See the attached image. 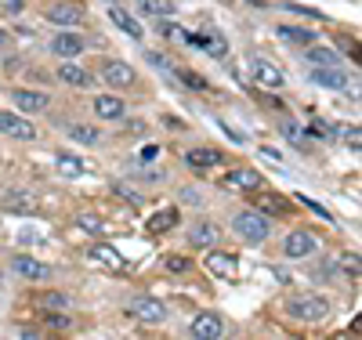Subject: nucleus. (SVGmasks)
Here are the masks:
<instances>
[{"instance_id": "39448f33", "label": "nucleus", "mask_w": 362, "mask_h": 340, "mask_svg": "<svg viewBox=\"0 0 362 340\" xmlns=\"http://www.w3.org/2000/svg\"><path fill=\"white\" fill-rule=\"evenodd\" d=\"M315 250H319V239H315L308 228H297V232H290V235H286V242H283V254H286L290 261L312 257Z\"/></svg>"}, {"instance_id": "412c9836", "label": "nucleus", "mask_w": 362, "mask_h": 340, "mask_svg": "<svg viewBox=\"0 0 362 340\" xmlns=\"http://www.w3.org/2000/svg\"><path fill=\"white\" fill-rule=\"evenodd\" d=\"M95 112L102 119H124V98H116V95H95Z\"/></svg>"}, {"instance_id": "473e14b6", "label": "nucleus", "mask_w": 362, "mask_h": 340, "mask_svg": "<svg viewBox=\"0 0 362 340\" xmlns=\"http://www.w3.org/2000/svg\"><path fill=\"white\" fill-rule=\"evenodd\" d=\"M297 203H300V206H308V210L315 213V218H322V221H334V213H329L322 203H315V199H308V196H297Z\"/></svg>"}, {"instance_id": "aec40b11", "label": "nucleus", "mask_w": 362, "mask_h": 340, "mask_svg": "<svg viewBox=\"0 0 362 340\" xmlns=\"http://www.w3.org/2000/svg\"><path fill=\"white\" fill-rule=\"evenodd\" d=\"M189 44L203 47L210 58H225V54H228V40H225L221 33H199V37H189Z\"/></svg>"}, {"instance_id": "1a4fd4ad", "label": "nucleus", "mask_w": 362, "mask_h": 340, "mask_svg": "<svg viewBox=\"0 0 362 340\" xmlns=\"http://www.w3.org/2000/svg\"><path fill=\"white\" fill-rule=\"evenodd\" d=\"M44 15H47V22L66 25V29H73V25L83 22V8H80V4H66V0H54V4H51Z\"/></svg>"}, {"instance_id": "f257e3e1", "label": "nucleus", "mask_w": 362, "mask_h": 340, "mask_svg": "<svg viewBox=\"0 0 362 340\" xmlns=\"http://www.w3.org/2000/svg\"><path fill=\"white\" fill-rule=\"evenodd\" d=\"M286 312L293 319H300V322H326L329 312H334V304H329V297H322V293H308V297L290 300Z\"/></svg>"}, {"instance_id": "6e6552de", "label": "nucleus", "mask_w": 362, "mask_h": 340, "mask_svg": "<svg viewBox=\"0 0 362 340\" xmlns=\"http://www.w3.org/2000/svg\"><path fill=\"white\" fill-rule=\"evenodd\" d=\"M189 333H192L196 340H221V336H225V322H221V315H214V312H203V315L192 319Z\"/></svg>"}, {"instance_id": "7c9ffc66", "label": "nucleus", "mask_w": 362, "mask_h": 340, "mask_svg": "<svg viewBox=\"0 0 362 340\" xmlns=\"http://www.w3.org/2000/svg\"><path fill=\"white\" fill-rule=\"evenodd\" d=\"M261 210H264V213L272 210L276 218H283V213L290 210V203H286V199H279V196H261Z\"/></svg>"}, {"instance_id": "393cba45", "label": "nucleus", "mask_w": 362, "mask_h": 340, "mask_svg": "<svg viewBox=\"0 0 362 340\" xmlns=\"http://www.w3.org/2000/svg\"><path fill=\"white\" fill-rule=\"evenodd\" d=\"M305 58L312 61V66H341V54L334 47H319V44H308Z\"/></svg>"}, {"instance_id": "b1692460", "label": "nucleus", "mask_w": 362, "mask_h": 340, "mask_svg": "<svg viewBox=\"0 0 362 340\" xmlns=\"http://www.w3.org/2000/svg\"><path fill=\"white\" fill-rule=\"evenodd\" d=\"M174 225H177V210L167 206V210H160V213H153V218H148L145 232H148V235H163V232H170Z\"/></svg>"}, {"instance_id": "a18cd8bd", "label": "nucleus", "mask_w": 362, "mask_h": 340, "mask_svg": "<svg viewBox=\"0 0 362 340\" xmlns=\"http://www.w3.org/2000/svg\"><path fill=\"white\" fill-rule=\"evenodd\" d=\"M8 8H11V11H18V8H22V0H8Z\"/></svg>"}, {"instance_id": "a211bd4d", "label": "nucleus", "mask_w": 362, "mask_h": 340, "mask_svg": "<svg viewBox=\"0 0 362 340\" xmlns=\"http://www.w3.org/2000/svg\"><path fill=\"white\" fill-rule=\"evenodd\" d=\"M189 242L192 246H214V242H221V228L214 225V221H196L192 228H189Z\"/></svg>"}, {"instance_id": "e433bc0d", "label": "nucleus", "mask_w": 362, "mask_h": 340, "mask_svg": "<svg viewBox=\"0 0 362 340\" xmlns=\"http://www.w3.org/2000/svg\"><path fill=\"white\" fill-rule=\"evenodd\" d=\"M174 73H177V76H181V80H185V83H189V87H199V90H203V87H206V80H203V76H196V73H192V69H174Z\"/></svg>"}, {"instance_id": "58836bf2", "label": "nucleus", "mask_w": 362, "mask_h": 340, "mask_svg": "<svg viewBox=\"0 0 362 340\" xmlns=\"http://www.w3.org/2000/svg\"><path fill=\"white\" fill-rule=\"evenodd\" d=\"M156 156H160V145H145V148L138 152L141 163H156Z\"/></svg>"}, {"instance_id": "bb28decb", "label": "nucleus", "mask_w": 362, "mask_h": 340, "mask_svg": "<svg viewBox=\"0 0 362 340\" xmlns=\"http://www.w3.org/2000/svg\"><path fill=\"white\" fill-rule=\"evenodd\" d=\"M54 167H58V174H66V177H80V174L87 170L83 160L73 156V152H58V156H54Z\"/></svg>"}, {"instance_id": "c9c22d12", "label": "nucleus", "mask_w": 362, "mask_h": 340, "mask_svg": "<svg viewBox=\"0 0 362 340\" xmlns=\"http://www.w3.org/2000/svg\"><path fill=\"white\" fill-rule=\"evenodd\" d=\"M337 134H341V138H344V141L355 148V156H358V148H362V141H358V127H341Z\"/></svg>"}, {"instance_id": "ea45409f", "label": "nucleus", "mask_w": 362, "mask_h": 340, "mask_svg": "<svg viewBox=\"0 0 362 340\" xmlns=\"http://www.w3.org/2000/svg\"><path fill=\"white\" fill-rule=\"evenodd\" d=\"M283 134L290 141H300V138H305V127H297V123H283Z\"/></svg>"}, {"instance_id": "a19ab883", "label": "nucleus", "mask_w": 362, "mask_h": 340, "mask_svg": "<svg viewBox=\"0 0 362 340\" xmlns=\"http://www.w3.org/2000/svg\"><path fill=\"white\" fill-rule=\"evenodd\" d=\"M80 225H83V228H95V232L102 228V221H98V218H87V213H80Z\"/></svg>"}, {"instance_id": "cd10ccee", "label": "nucleus", "mask_w": 362, "mask_h": 340, "mask_svg": "<svg viewBox=\"0 0 362 340\" xmlns=\"http://www.w3.org/2000/svg\"><path fill=\"white\" fill-rule=\"evenodd\" d=\"M276 33H279V40H286V44H293V47H308V44L315 40L308 29H300V25H279Z\"/></svg>"}, {"instance_id": "7ed1b4c3", "label": "nucleus", "mask_w": 362, "mask_h": 340, "mask_svg": "<svg viewBox=\"0 0 362 340\" xmlns=\"http://www.w3.org/2000/svg\"><path fill=\"white\" fill-rule=\"evenodd\" d=\"M127 312H131L134 319L148 322V326H156V322H163V319H167V304H163V300H156V297L138 293V297H131V300H127Z\"/></svg>"}, {"instance_id": "f8f14e48", "label": "nucleus", "mask_w": 362, "mask_h": 340, "mask_svg": "<svg viewBox=\"0 0 362 340\" xmlns=\"http://www.w3.org/2000/svg\"><path fill=\"white\" fill-rule=\"evenodd\" d=\"M225 184H228V189H239V192H257L264 184V177L257 170H250V167H239V170L225 174Z\"/></svg>"}, {"instance_id": "72a5a7b5", "label": "nucleus", "mask_w": 362, "mask_h": 340, "mask_svg": "<svg viewBox=\"0 0 362 340\" xmlns=\"http://www.w3.org/2000/svg\"><path fill=\"white\" fill-rule=\"evenodd\" d=\"M163 268H167L170 275H181V271H189V268H192V261H189V257H177V254H174V257H167V261H163Z\"/></svg>"}, {"instance_id": "c03bdc74", "label": "nucleus", "mask_w": 362, "mask_h": 340, "mask_svg": "<svg viewBox=\"0 0 362 340\" xmlns=\"http://www.w3.org/2000/svg\"><path fill=\"white\" fill-rule=\"evenodd\" d=\"M163 123H167V131H181V127H185V123H181V119H174V116H167Z\"/></svg>"}, {"instance_id": "6ab92c4d", "label": "nucleus", "mask_w": 362, "mask_h": 340, "mask_svg": "<svg viewBox=\"0 0 362 340\" xmlns=\"http://www.w3.org/2000/svg\"><path fill=\"white\" fill-rule=\"evenodd\" d=\"M87 257H90V261H98V264H105L109 271H124V257H119L109 242H95V246L87 250Z\"/></svg>"}, {"instance_id": "4be33fe9", "label": "nucleus", "mask_w": 362, "mask_h": 340, "mask_svg": "<svg viewBox=\"0 0 362 340\" xmlns=\"http://www.w3.org/2000/svg\"><path fill=\"white\" fill-rule=\"evenodd\" d=\"M109 18H112V22H116L119 29H124V33H127L131 40H141V37H145L141 22H138V18H134L131 11H124V8H112V11H109Z\"/></svg>"}, {"instance_id": "c756f323", "label": "nucleus", "mask_w": 362, "mask_h": 340, "mask_svg": "<svg viewBox=\"0 0 362 340\" xmlns=\"http://www.w3.org/2000/svg\"><path fill=\"white\" fill-rule=\"evenodd\" d=\"M37 300H40L44 307H51V312H66V307H69V297H66V293H54V290L44 293V297H37Z\"/></svg>"}, {"instance_id": "ddd939ff", "label": "nucleus", "mask_w": 362, "mask_h": 340, "mask_svg": "<svg viewBox=\"0 0 362 340\" xmlns=\"http://www.w3.org/2000/svg\"><path fill=\"white\" fill-rule=\"evenodd\" d=\"M203 268L214 271L218 279H235V271H239L235 257H232V254H221V250H210V254L203 257Z\"/></svg>"}, {"instance_id": "20e7f679", "label": "nucleus", "mask_w": 362, "mask_h": 340, "mask_svg": "<svg viewBox=\"0 0 362 340\" xmlns=\"http://www.w3.org/2000/svg\"><path fill=\"white\" fill-rule=\"evenodd\" d=\"M0 134H8L15 141H37L33 123H29L22 112H8V109H0Z\"/></svg>"}, {"instance_id": "79ce46f5", "label": "nucleus", "mask_w": 362, "mask_h": 340, "mask_svg": "<svg viewBox=\"0 0 362 340\" xmlns=\"http://www.w3.org/2000/svg\"><path fill=\"white\" fill-rule=\"evenodd\" d=\"M261 156H268V160H276V163H283V152H279V148H268V145H264V148H261Z\"/></svg>"}, {"instance_id": "423d86ee", "label": "nucleus", "mask_w": 362, "mask_h": 340, "mask_svg": "<svg viewBox=\"0 0 362 340\" xmlns=\"http://www.w3.org/2000/svg\"><path fill=\"white\" fill-rule=\"evenodd\" d=\"M8 98H11V105L18 112H44L51 105V98L44 95V90H29V87H11Z\"/></svg>"}, {"instance_id": "2eb2a0df", "label": "nucleus", "mask_w": 362, "mask_h": 340, "mask_svg": "<svg viewBox=\"0 0 362 340\" xmlns=\"http://www.w3.org/2000/svg\"><path fill=\"white\" fill-rule=\"evenodd\" d=\"M11 271H18L22 279H29V283H44L47 275H51V268H47L44 261H37V257H25V254L11 261Z\"/></svg>"}, {"instance_id": "9b49d317", "label": "nucleus", "mask_w": 362, "mask_h": 340, "mask_svg": "<svg viewBox=\"0 0 362 340\" xmlns=\"http://www.w3.org/2000/svg\"><path fill=\"white\" fill-rule=\"evenodd\" d=\"M83 47H87V40L80 33H69V29H62L51 40V54H58V58H76V54H83Z\"/></svg>"}, {"instance_id": "37998d69", "label": "nucleus", "mask_w": 362, "mask_h": 340, "mask_svg": "<svg viewBox=\"0 0 362 340\" xmlns=\"http://www.w3.org/2000/svg\"><path fill=\"white\" fill-rule=\"evenodd\" d=\"M47 322H51V326H62V329H69V319H66V315H47Z\"/></svg>"}, {"instance_id": "4468645a", "label": "nucleus", "mask_w": 362, "mask_h": 340, "mask_svg": "<svg viewBox=\"0 0 362 340\" xmlns=\"http://www.w3.org/2000/svg\"><path fill=\"white\" fill-rule=\"evenodd\" d=\"M58 80H62L66 87H90L95 83V76H90L83 66H76L73 58H62V66H58V73H54Z\"/></svg>"}, {"instance_id": "a878e982", "label": "nucleus", "mask_w": 362, "mask_h": 340, "mask_svg": "<svg viewBox=\"0 0 362 340\" xmlns=\"http://www.w3.org/2000/svg\"><path fill=\"white\" fill-rule=\"evenodd\" d=\"M138 11H145L148 18H170L177 11L174 0H138Z\"/></svg>"}, {"instance_id": "f03ea898", "label": "nucleus", "mask_w": 362, "mask_h": 340, "mask_svg": "<svg viewBox=\"0 0 362 340\" xmlns=\"http://www.w3.org/2000/svg\"><path fill=\"white\" fill-rule=\"evenodd\" d=\"M232 225H235V232L243 235L247 242H264L268 232H272V225H268V218L261 210H239L232 218Z\"/></svg>"}, {"instance_id": "9d476101", "label": "nucleus", "mask_w": 362, "mask_h": 340, "mask_svg": "<svg viewBox=\"0 0 362 340\" xmlns=\"http://www.w3.org/2000/svg\"><path fill=\"white\" fill-rule=\"evenodd\" d=\"M102 80L109 87H131L138 80V73H134L131 61H105V66H102Z\"/></svg>"}, {"instance_id": "dca6fc26", "label": "nucleus", "mask_w": 362, "mask_h": 340, "mask_svg": "<svg viewBox=\"0 0 362 340\" xmlns=\"http://www.w3.org/2000/svg\"><path fill=\"white\" fill-rule=\"evenodd\" d=\"M250 69H254V80H257L261 87H272V90H276V87H283V73H279L276 66H272L268 58L254 54V58H250Z\"/></svg>"}, {"instance_id": "4c0bfd02", "label": "nucleus", "mask_w": 362, "mask_h": 340, "mask_svg": "<svg viewBox=\"0 0 362 340\" xmlns=\"http://www.w3.org/2000/svg\"><path fill=\"white\" fill-rule=\"evenodd\" d=\"M312 134L315 138H337V127H329V123H312Z\"/></svg>"}, {"instance_id": "c85d7f7f", "label": "nucleus", "mask_w": 362, "mask_h": 340, "mask_svg": "<svg viewBox=\"0 0 362 340\" xmlns=\"http://www.w3.org/2000/svg\"><path fill=\"white\" fill-rule=\"evenodd\" d=\"M69 138L80 141V145H98L102 131H98V127H90V123H73V127H69Z\"/></svg>"}, {"instance_id": "0eeeda50", "label": "nucleus", "mask_w": 362, "mask_h": 340, "mask_svg": "<svg viewBox=\"0 0 362 340\" xmlns=\"http://www.w3.org/2000/svg\"><path fill=\"white\" fill-rule=\"evenodd\" d=\"M37 192L25 189V184H15V189L4 192V210L8 213H37Z\"/></svg>"}, {"instance_id": "f704fd0d", "label": "nucleus", "mask_w": 362, "mask_h": 340, "mask_svg": "<svg viewBox=\"0 0 362 340\" xmlns=\"http://www.w3.org/2000/svg\"><path fill=\"white\" fill-rule=\"evenodd\" d=\"M337 264H341V271H344V275H358V254H341V261H337Z\"/></svg>"}, {"instance_id": "5701e85b", "label": "nucleus", "mask_w": 362, "mask_h": 340, "mask_svg": "<svg viewBox=\"0 0 362 340\" xmlns=\"http://www.w3.org/2000/svg\"><path fill=\"white\" fill-rule=\"evenodd\" d=\"M185 163L196 167V170L218 167V163H221V152H218V148H189V152H185Z\"/></svg>"}, {"instance_id": "2f4dec72", "label": "nucleus", "mask_w": 362, "mask_h": 340, "mask_svg": "<svg viewBox=\"0 0 362 340\" xmlns=\"http://www.w3.org/2000/svg\"><path fill=\"white\" fill-rule=\"evenodd\" d=\"M160 33H163V37H167L170 44H189V37H192L189 29H181V25H163Z\"/></svg>"}, {"instance_id": "f3484780", "label": "nucleus", "mask_w": 362, "mask_h": 340, "mask_svg": "<svg viewBox=\"0 0 362 340\" xmlns=\"http://www.w3.org/2000/svg\"><path fill=\"white\" fill-rule=\"evenodd\" d=\"M312 80H315L319 87H334V90H344V87L351 83L341 66H319V69H312Z\"/></svg>"}]
</instances>
